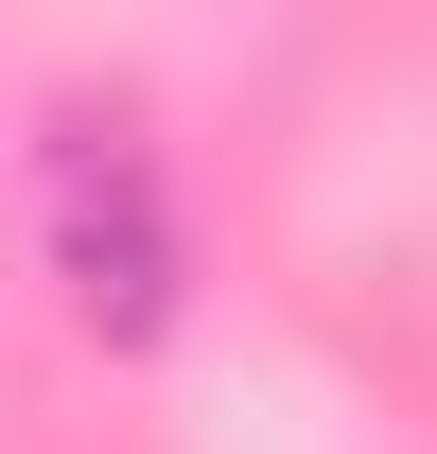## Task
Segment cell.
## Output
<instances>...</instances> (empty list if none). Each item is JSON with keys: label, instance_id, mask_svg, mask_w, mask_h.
<instances>
[{"label": "cell", "instance_id": "6da1fadb", "mask_svg": "<svg viewBox=\"0 0 437 454\" xmlns=\"http://www.w3.org/2000/svg\"><path fill=\"white\" fill-rule=\"evenodd\" d=\"M36 245H53V297L106 349L175 333V210H158V158H140L123 122H53V158H36Z\"/></svg>", "mask_w": 437, "mask_h": 454}]
</instances>
